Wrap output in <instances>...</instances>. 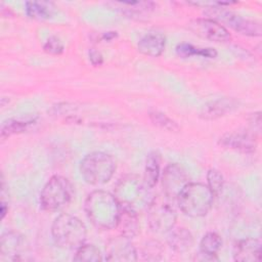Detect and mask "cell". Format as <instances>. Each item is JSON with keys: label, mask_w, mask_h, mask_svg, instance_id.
Listing matches in <instances>:
<instances>
[{"label": "cell", "mask_w": 262, "mask_h": 262, "mask_svg": "<svg viewBox=\"0 0 262 262\" xmlns=\"http://www.w3.org/2000/svg\"><path fill=\"white\" fill-rule=\"evenodd\" d=\"M84 210L95 227L103 230L117 228L121 206L115 194L105 190H94L86 198Z\"/></svg>", "instance_id": "6da1fadb"}, {"label": "cell", "mask_w": 262, "mask_h": 262, "mask_svg": "<svg viewBox=\"0 0 262 262\" xmlns=\"http://www.w3.org/2000/svg\"><path fill=\"white\" fill-rule=\"evenodd\" d=\"M51 235L57 247L64 250H77L84 245L87 229L79 218L70 214H60L52 223Z\"/></svg>", "instance_id": "7a4b0ae2"}, {"label": "cell", "mask_w": 262, "mask_h": 262, "mask_svg": "<svg viewBox=\"0 0 262 262\" xmlns=\"http://www.w3.org/2000/svg\"><path fill=\"white\" fill-rule=\"evenodd\" d=\"M214 195L208 185L189 182L177 196V204L183 214L192 217L206 216L213 205Z\"/></svg>", "instance_id": "3957f363"}, {"label": "cell", "mask_w": 262, "mask_h": 262, "mask_svg": "<svg viewBox=\"0 0 262 262\" xmlns=\"http://www.w3.org/2000/svg\"><path fill=\"white\" fill-rule=\"evenodd\" d=\"M116 167V161L111 155L93 151L86 155L81 161L80 173L88 184L100 185L111 180Z\"/></svg>", "instance_id": "277c9868"}, {"label": "cell", "mask_w": 262, "mask_h": 262, "mask_svg": "<svg viewBox=\"0 0 262 262\" xmlns=\"http://www.w3.org/2000/svg\"><path fill=\"white\" fill-rule=\"evenodd\" d=\"M148 187L136 175H126L119 180L115 187V196L121 206L138 211L147 208L149 199Z\"/></svg>", "instance_id": "5b68a950"}, {"label": "cell", "mask_w": 262, "mask_h": 262, "mask_svg": "<svg viewBox=\"0 0 262 262\" xmlns=\"http://www.w3.org/2000/svg\"><path fill=\"white\" fill-rule=\"evenodd\" d=\"M74 188L69 179L60 175L52 176L44 185L40 193L42 209L49 212L61 210L70 204Z\"/></svg>", "instance_id": "8992f818"}, {"label": "cell", "mask_w": 262, "mask_h": 262, "mask_svg": "<svg viewBox=\"0 0 262 262\" xmlns=\"http://www.w3.org/2000/svg\"><path fill=\"white\" fill-rule=\"evenodd\" d=\"M147 223L157 233H167L175 226L177 215L169 199L155 196L147 206Z\"/></svg>", "instance_id": "52a82bcc"}, {"label": "cell", "mask_w": 262, "mask_h": 262, "mask_svg": "<svg viewBox=\"0 0 262 262\" xmlns=\"http://www.w3.org/2000/svg\"><path fill=\"white\" fill-rule=\"evenodd\" d=\"M207 14L211 16L210 18L218 23L221 21L223 24H226L239 34L252 37L261 36L262 34V28L260 23L249 18H245L224 8L209 7V11H207Z\"/></svg>", "instance_id": "ba28073f"}, {"label": "cell", "mask_w": 262, "mask_h": 262, "mask_svg": "<svg viewBox=\"0 0 262 262\" xmlns=\"http://www.w3.org/2000/svg\"><path fill=\"white\" fill-rule=\"evenodd\" d=\"M188 183V175L182 166L174 163L164 169L162 174V187L167 199L176 200Z\"/></svg>", "instance_id": "9c48e42d"}, {"label": "cell", "mask_w": 262, "mask_h": 262, "mask_svg": "<svg viewBox=\"0 0 262 262\" xmlns=\"http://www.w3.org/2000/svg\"><path fill=\"white\" fill-rule=\"evenodd\" d=\"M188 29L195 35L215 42H228L231 35L220 23L212 18H194L187 24Z\"/></svg>", "instance_id": "30bf717a"}, {"label": "cell", "mask_w": 262, "mask_h": 262, "mask_svg": "<svg viewBox=\"0 0 262 262\" xmlns=\"http://www.w3.org/2000/svg\"><path fill=\"white\" fill-rule=\"evenodd\" d=\"M106 261L132 262L137 260V252L131 238L120 234L111 238L105 245Z\"/></svg>", "instance_id": "8fae6325"}, {"label": "cell", "mask_w": 262, "mask_h": 262, "mask_svg": "<svg viewBox=\"0 0 262 262\" xmlns=\"http://www.w3.org/2000/svg\"><path fill=\"white\" fill-rule=\"evenodd\" d=\"M225 148L253 154L257 147V135L252 131H234L222 135L218 141Z\"/></svg>", "instance_id": "7c38bea8"}, {"label": "cell", "mask_w": 262, "mask_h": 262, "mask_svg": "<svg viewBox=\"0 0 262 262\" xmlns=\"http://www.w3.org/2000/svg\"><path fill=\"white\" fill-rule=\"evenodd\" d=\"M262 254L260 238L247 237L237 242L233 248V259L238 262H259Z\"/></svg>", "instance_id": "4fadbf2b"}, {"label": "cell", "mask_w": 262, "mask_h": 262, "mask_svg": "<svg viewBox=\"0 0 262 262\" xmlns=\"http://www.w3.org/2000/svg\"><path fill=\"white\" fill-rule=\"evenodd\" d=\"M238 107V101L232 97H223L210 101L204 105L200 112V118L212 121L224 117L226 114L233 112Z\"/></svg>", "instance_id": "5bb4252c"}, {"label": "cell", "mask_w": 262, "mask_h": 262, "mask_svg": "<svg viewBox=\"0 0 262 262\" xmlns=\"http://www.w3.org/2000/svg\"><path fill=\"white\" fill-rule=\"evenodd\" d=\"M166 46V37L159 32H149L145 34L138 42L139 52L150 57L160 56Z\"/></svg>", "instance_id": "9a60e30c"}, {"label": "cell", "mask_w": 262, "mask_h": 262, "mask_svg": "<svg viewBox=\"0 0 262 262\" xmlns=\"http://www.w3.org/2000/svg\"><path fill=\"white\" fill-rule=\"evenodd\" d=\"M23 236L15 231H6L0 238V253L6 259L20 260V251L23 249Z\"/></svg>", "instance_id": "2e32d148"}, {"label": "cell", "mask_w": 262, "mask_h": 262, "mask_svg": "<svg viewBox=\"0 0 262 262\" xmlns=\"http://www.w3.org/2000/svg\"><path fill=\"white\" fill-rule=\"evenodd\" d=\"M222 247V238L216 232H207L200 242V252L196 256L199 261H217V253Z\"/></svg>", "instance_id": "e0dca14e"}, {"label": "cell", "mask_w": 262, "mask_h": 262, "mask_svg": "<svg viewBox=\"0 0 262 262\" xmlns=\"http://www.w3.org/2000/svg\"><path fill=\"white\" fill-rule=\"evenodd\" d=\"M117 228L120 229L121 234L129 238L136 236L140 229L137 211L128 207L121 206Z\"/></svg>", "instance_id": "ac0fdd59"}, {"label": "cell", "mask_w": 262, "mask_h": 262, "mask_svg": "<svg viewBox=\"0 0 262 262\" xmlns=\"http://www.w3.org/2000/svg\"><path fill=\"white\" fill-rule=\"evenodd\" d=\"M169 237H168V244L169 246L178 253H183L188 251L192 244L193 238L190 231L184 227L172 229L169 231Z\"/></svg>", "instance_id": "d6986e66"}, {"label": "cell", "mask_w": 262, "mask_h": 262, "mask_svg": "<svg viewBox=\"0 0 262 262\" xmlns=\"http://www.w3.org/2000/svg\"><path fill=\"white\" fill-rule=\"evenodd\" d=\"M35 122L36 118L33 116L8 119L7 121L3 122L1 126V138L4 139L11 135L23 133Z\"/></svg>", "instance_id": "ffe728a7"}, {"label": "cell", "mask_w": 262, "mask_h": 262, "mask_svg": "<svg viewBox=\"0 0 262 262\" xmlns=\"http://www.w3.org/2000/svg\"><path fill=\"white\" fill-rule=\"evenodd\" d=\"M160 167H161V159L160 155L157 151H151L147 155L145 160L144 174H143V182L150 189L152 188L159 178H160Z\"/></svg>", "instance_id": "44dd1931"}, {"label": "cell", "mask_w": 262, "mask_h": 262, "mask_svg": "<svg viewBox=\"0 0 262 262\" xmlns=\"http://www.w3.org/2000/svg\"><path fill=\"white\" fill-rule=\"evenodd\" d=\"M53 8V3L47 1H28L25 5L27 15L31 18L39 20H44L51 17Z\"/></svg>", "instance_id": "7402d4cb"}, {"label": "cell", "mask_w": 262, "mask_h": 262, "mask_svg": "<svg viewBox=\"0 0 262 262\" xmlns=\"http://www.w3.org/2000/svg\"><path fill=\"white\" fill-rule=\"evenodd\" d=\"M176 53L182 58H187L190 56H202L207 58H215L217 56V51L211 47H196L189 43H180L176 47Z\"/></svg>", "instance_id": "603a6c76"}, {"label": "cell", "mask_w": 262, "mask_h": 262, "mask_svg": "<svg viewBox=\"0 0 262 262\" xmlns=\"http://www.w3.org/2000/svg\"><path fill=\"white\" fill-rule=\"evenodd\" d=\"M148 117L155 126L163 130L169 132H178L180 130V126L177 124L176 121L172 120L170 117L160 111L150 110L148 112Z\"/></svg>", "instance_id": "cb8c5ba5"}, {"label": "cell", "mask_w": 262, "mask_h": 262, "mask_svg": "<svg viewBox=\"0 0 262 262\" xmlns=\"http://www.w3.org/2000/svg\"><path fill=\"white\" fill-rule=\"evenodd\" d=\"M73 259L74 261L79 262H96L101 261L102 256L100 251L94 245L84 244L76 250V254Z\"/></svg>", "instance_id": "d4e9b609"}, {"label": "cell", "mask_w": 262, "mask_h": 262, "mask_svg": "<svg viewBox=\"0 0 262 262\" xmlns=\"http://www.w3.org/2000/svg\"><path fill=\"white\" fill-rule=\"evenodd\" d=\"M125 6L124 12L128 15H141L143 13H148L155 9L156 4L154 2H142V1H124L118 2Z\"/></svg>", "instance_id": "484cf974"}, {"label": "cell", "mask_w": 262, "mask_h": 262, "mask_svg": "<svg viewBox=\"0 0 262 262\" xmlns=\"http://www.w3.org/2000/svg\"><path fill=\"white\" fill-rule=\"evenodd\" d=\"M207 181L208 187L212 191L214 196H217L221 193L223 185H224V178L222 174L216 169H210L207 173Z\"/></svg>", "instance_id": "4316f807"}, {"label": "cell", "mask_w": 262, "mask_h": 262, "mask_svg": "<svg viewBox=\"0 0 262 262\" xmlns=\"http://www.w3.org/2000/svg\"><path fill=\"white\" fill-rule=\"evenodd\" d=\"M163 254V247L157 241L147 242L142 249V257L147 261L161 260Z\"/></svg>", "instance_id": "83f0119b"}, {"label": "cell", "mask_w": 262, "mask_h": 262, "mask_svg": "<svg viewBox=\"0 0 262 262\" xmlns=\"http://www.w3.org/2000/svg\"><path fill=\"white\" fill-rule=\"evenodd\" d=\"M43 49L45 52L53 55H58L63 52L64 46L61 40L56 36H50L43 45Z\"/></svg>", "instance_id": "f1b7e54d"}, {"label": "cell", "mask_w": 262, "mask_h": 262, "mask_svg": "<svg viewBox=\"0 0 262 262\" xmlns=\"http://www.w3.org/2000/svg\"><path fill=\"white\" fill-rule=\"evenodd\" d=\"M88 55H89V60H90V62H91L93 66L97 67V66H101V64H102V62H103V57H102L101 53H100L98 50L92 48V49L89 50Z\"/></svg>", "instance_id": "f546056e"}, {"label": "cell", "mask_w": 262, "mask_h": 262, "mask_svg": "<svg viewBox=\"0 0 262 262\" xmlns=\"http://www.w3.org/2000/svg\"><path fill=\"white\" fill-rule=\"evenodd\" d=\"M250 125L253 128V132L256 134V132H259L261 129V117H260V112L254 113L250 117Z\"/></svg>", "instance_id": "4dcf8cb0"}, {"label": "cell", "mask_w": 262, "mask_h": 262, "mask_svg": "<svg viewBox=\"0 0 262 262\" xmlns=\"http://www.w3.org/2000/svg\"><path fill=\"white\" fill-rule=\"evenodd\" d=\"M8 212V205L5 203L4 200L1 201V206H0V216H1V220L4 219V217L6 216Z\"/></svg>", "instance_id": "1f68e13d"}, {"label": "cell", "mask_w": 262, "mask_h": 262, "mask_svg": "<svg viewBox=\"0 0 262 262\" xmlns=\"http://www.w3.org/2000/svg\"><path fill=\"white\" fill-rule=\"evenodd\" d=\"M117 36H118L117 32H106V33H104V34L102 35V39L105 40V41H110V40L116 38Z\"/></svg>", "instance_id": "d6a6232c"}]
</instances>
